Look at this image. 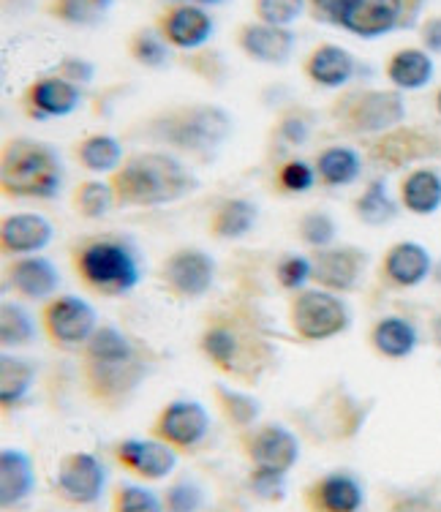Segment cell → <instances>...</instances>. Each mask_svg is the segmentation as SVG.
I'll use <instances>...</instances> for the list:
<instances>
[{"instance_id":"1","label":"cell","mask_w":441,"mask_h":512,"mask_svg":"<svg viewBox=\"0 0 441 512\" xmlns=\"http://www.w3.org/2000/svg\"><path fill=\"white\" fill-rule=\"evenodd\" d=\"M156 357L142 341L115 325H98L79 349V384L90 404L118 412L134 398L139 384L153 371Z\"/></svg>"},{"instance_id":"2","label":"cell","mask_w":441,"mask_h":512,"mask_svg":"<svg viewBox=\"0 0 441 512\" xmlns=\"http://www.w3.org/2000/svg\"><path fill=\"white\" fill-rule=\"evenodd\" d=\"M107 183L115 194V207H161L194 194V172L167 150L128 153Z\"/></svg>"},{"instance_id":"3","label":"cell","mask_w":441,"mask_h":512,"mask_svg":"<svg viewBox=\"0 0 441 512\" xmlns=\"http://www.w3.org/2000/svg\"><path fill=\"white\" fill-rule=\"evenodd\" d=\"M199 352L216 371L243 384H254L273 363V349L254 322L237 314L210 316L199 333Z\"/></svg>"},{"instance_id":"4","label":"cell","mask_w":441,"mask_h":512,"mask_svg":"<svg viewBox=\"0 0 441 512\" xmlns=\"http://www.w3.org/2000/svg\"><path fill=\"white\" fill-rule=\"evenodd\" d=\"M71 270L90 295L104 300L128 295L142 278L139 254L126 237L115 232L82 237L71 248Z\"/></svg>"},{"instance_id":"5","label":"cell","mask_w":441,"mask_h":512,"mask_svg":"<svg viewBox=\"0 0 441 512\" xmlns=\"http://www.w3.org/2000/svg\"><path fill=\"white\" fill-rule=\"evenodd\" d=\"M145 134L177 153L207 161L232 134V118L226 109L205 101L177 104L147 120Z\"/></svg>"},{"instance_id":"6","label":"cell","mask_w":441,"mask_h":512,"mask_svg":"<svg viewBox=\"0 0 441 512\" xmlns=\"http://www.w3.org/2000/svg\"><path fill=\"white\" fill-rule=\"evenodd\" d=\"M63 183V164L47 142L11 137L0 150V188L14 199H52Z\"/></svg>"},{"instance_id":"7","label":"cell","mask_w":441,"mask_h":512,"mask_svg":"<svg viewBox=\"0 0 441 512\" xmlns=\"http://www.w3.org/2000/svg\"><path fill=\"white\" fill-rule=\"evenodd\" d=\"M333 120L346 134H387L406 118L401 90H349L333 104Z\"/></svg>"},{"instance_id":"8","label":"cell","mask_w":441,"mask_h":512,"mask_svg":"<svg viewBox=\"0 0 441 512\" xmlns=\"http://www.w3.org/2000/svg\"><path fill=\"white\" fill-rule=\"evenodd\" d=\"M422 0H330L327 22L365 41L406 28Z\"/></svg>"},{"instance_id":"9","label":"cell","mask_w":441,"mask_h":512,"mask_svg":"<svg viewBox=\"0 0 441 512\" xmlns=\"http://www.w3.org/2000/svg\"><path fill=\"white\" fill-rule=\"evenodd\" d=\"M289 327L308 344H322L349 327V308L341 295L322 286H305L289 300Z\"/></svg>"},{"instance_id":"10","label":"cell","mask_w":441,"mask_h":512,"mask_svg":"<svg viewBox=\"0 0 441 512\" xmlns=\"http://www.w3.org/2000/svg\"><path fill=\"white\" fill-rule=\"evenodd\" d=\"M237 444L254 472L286 477L300 461V439L281 423H259L237 431Z\"/></svg>"},{"instance_id":"11","label":"cell","mask_w":441,"mask_h":512,"mask_svg":"<svg viewBox=\"0 0 441 512\" xmlns=\"http://www.w3.org/2000/svg\"><path fill=\"white\" fill-rule=\"evenodd\" d=\"M39 322L49 344L63 352H79L96 333L98 316L85 297L55 295L41 306Z\"/></svg>"},{"instance_id":"12","label":"cell","mask_w":441,"mask_h":512,"mask_svg":"<svg viewBox=\"0 0 441 512\" xmlns=\"http://www.w3.org/2000/svg\"><path fill=\"white\" fill-rule=\"evenodd\" d=\"M213 281H216V262L202 248H175L158 267L161 289L180 303L205 297Z\"/></svg>"},{"instance_id":"13","label":"cell","mask_w":441,"mask_h":512,"mask_svg":"<svg viewBox=\"0 0 441 512\" xmlns=\"http://www.w3.org/2000/svg\"><path fill=\"white\" fill-rule=\"evenodd\" d=\"M210 434V414L199 401L177 398L158 409L150 423V436L169 444L175 453H191Z\"/></svg>"},{"instance_id":"14","label":"cell","mask_w":441,"mask_h":512,"mask_svg":"<svg viewBox=\"0 0 441 512\" xmlns=\"http://www.w3.org/2000/svg\"><path fill=\"white\" fill-rule=\"evenodd\" d=\"M104 485H107V469L93 453L77 450V453H66L58 461L55 493L60 502L71 507H93L104 496Z\"/></svg>"},{"instance_id":"15","label":"cell","mask_w":441,"mask_h":512,"mask_svg":"<svg viewBox=\"0 0 441 512\" xmlns=\"http://www.w3.org/2000/svg\"><path fill=\"white\" fill-rule=\"evenodd\" d=\"M153 25L172 50H199L213 36V17L207 14L205 6H196L188 0H175L164 6L156 14Z\"/></svg>"},{"instance_id":"16","label":"cell","mask_w":441,"mask_h":512,"mask_svg":"<svg viewBox=\"0 0 441 512\" xmlns=\"http://www.w3.org/2000/svg\"><path fill=\"white\" fill-rule=\"evenodd\" d=\"M3 284L11 295L30 303H47L60 286V270L47 256H14L3 267Z\"/></svg>"},{"instance_id":"17","label":"cell","mask_w":441,"mask_h":512,"mask_svg":"<svg viewBox=\"0 0 441 512\" xmlns=\"http://www.w3.org/2000/svg\"><path fill=\"white\" fill-rule=\"evenodd\" d=\"M232 41L245 58L262 66H284L294 52L292 28H278V25H267L259 20L240 22Z\"/></svg>"},{"instance_id":"18","label":"cell","mask_w":441,"mask_h":512,"mask_svg":"<svg viewBox=\"0 0 441 512\" xmlns=\"http://www.w3.org/2000/svg\"><path fill=\"white\" fill-rule=\"evenodd\" d=\"M112 455L123 472L134 474L139 480L156 483L167 480L169 474L177 469V453L169 444L158 439H123L112 447Z\"/></svg>"},{"instance_id":"19","label":"cell","mask_w":441,"mask_h":512,"mask_svg":"<svg viewBox=\"0 0 441 512\" xmlns=\"http://www.w3.org/2000/svg\"><path fill=\"white\" fill-rule=\"evenodd\" d=\"M82 93L77 85H71L69 79L58 74H44L28 82V88L22 90L20 107L30 120H52L66 118L79 107Z\"/></svg>"},{"instance_id":"20","label":"cell","mask_w":441,"mask_h":512,"mask_svg":"<svg viewBox=\"0 0 441 512\" xmlns=\"http://www.w3.org/2000/svg\"><path fill=\"white\" fill-rule=\"evenodd\" d=\"M311 265H314L311 281H316V286L335 292V295H346L360 284L365 265H368V254L354 246L319 248L311 256Z\"/></svg>"},{"instance_id":"21","label":"cell","mask_w":441,"mask_h":512,"mask_svg":"<svg viewBox=\"0 0 441 512\" xmlns=\"http://www.w3.org/2000/svg\"><path fill=\"white\" fill-rule=\"evenodd\" d=\"M303 504L308 512H365V488L354 474L327 472L305 485Z\"/></svg>"},{"instance_id":"22","label":"cell","mask_w":441,"mask_h":512,"mask_svg":"<svg viewBox=\"0 0 441 512\" xmlns=\"http://www.w3.org/2000/svg\"><path fill=\"white\" fill-rule=\"evenodd\" d=\"M303 77L322 90H338L346 88L352 82L354 71H357V60L346 47L333 44V41H319L316 47L308 50V55L300 63Z\"/></svg>"},{"instance_id":"23","label":"cell","mask_w":441,"mask_h":512,"mask_svg":"<svg viewBox=\"0 0 441 512\" xmlns=\"http://www.w3.org/2000/svg\"><path fill=\"white\" fill-rule=\"evenodd\" d=\"M52 240V224L39 213H14L0 221V251L6 259L39 254Z\"/></svg>"},{"instance_id":"24","label":"cell","mask_w":441,"mask_h":512,"mask_svg":"<svg viewBox=\"0 0 441 512\" xmlns=\"http://www.w3.org/2000/svg\"><path fill=\"white\" fill-rule=\"evenodd\" d=\"M382 281L395 289H414L431 273V254L420 243H395L382 256Z\"/></svg>"},{"instance_id":"25","label":"cell","mask_w":441,"mask_h":512,"mask_svg":"<svg viewBox=\"0 0 441 512\" xmlns=\"http://www.w3.org/2000/svg\"><path fill=\"white\" fill-rule=\"evenodd\" d=\"M436 74L431 52L422 47H401L395 50L384 63V77L392 85V90H422Z\"/></svg>"},{"instance_id":"26","label":"cell","mask_w":441,"mask_h":512,"mask_svg":"<svg viewBox=\"0 0 441 512\" xmlns=\"http://www.w3.org/2000/svg\"><path fill=\"white\" fill-rule=\"evenodd\" d=\"M36 485V472L30 455L20 447H3L0 450V504L11 510L28 499Z\"/></svg>"},{"instance_id":"27","label":"cell","mask_w":441,"mask_h":512,"mask_svg":"<svg viewBox=\"0 0 441 512\" xmlns=\"http://www.w3.org/2000/svg\"><path fill=\"white\" fill-rule=\"evenodd\" d=\"M259 221V207L245 197L221 199L207 218V232L213 240H243Z\"/></svg>"},{"instance_id":"28","label":"cell","mask_w":441,"mask_h":512,"mask_svg":"<svg viewBox=\"0 0 441 512\" xmlns=\"http://www.w3.org/2000/svg\"><path fill=\"white\" fill-rule=\"evenodd\" d=\"M417 327L403 316H382L368 333V344L384 360H403L417 349Z\"/></svg>"},{"instance_id":"29","label":"cell","mask_w":441,"mask_h":512,"mask_svg":"<svg viewBox=\"0 0 441 512\" xmlns=\"http://www.w3.org/2000/svg\"><path fill=\"white\" fill-rule=\"evenodd\" d=\"M401 205L414 216H433L441 207V175L431 167L412 169L401 180Z\"/></svg>"},{"instance_id":"30","label":"cell","mask_w":441,"mask_h":512,"mask_svg":"<svg viewBox=\"0 0 441 512\" xmlns=\"http://www.w3.org/2000/svg\"><path fill=\"white\" fill-rule=\"evenodd\" d=\"M71 156H74L79 167L88 169V172H98V175L115 172L120 167V161L126 158L123 156V145L109 134H85V137L74 142Z\"/></svg>"},{"instance_id":"31","label":"cell","mask_w":441,"mask_h":512,"mask_svg":"<svg viewBox=\"0 0 441 512\" xmlns=\"http://www.w3.org/2000/svg\"><path fill=\"white\" fill-rule=\"evenodd\" d=\"M36 363L17 355L0 357V406L3 412H11L25 404L30 387L36 382Z\"/></svg>"},{"instance_id":"32","label":"cell","mask_w":441,"mask_h":512,"mask_svg":"<svg viewBox=\"0 0 441 512\" xmlns=\"http://www.w3.org/2000/svg\"><path fill=\"white\" fill-rule=\"evenodd\" d=\"M316 178L327 188H341L352 186L354 180L360 178L363 172V161L360 153L352 148H343V145H330L316 156Z\"/></svg>"},{"instance_id":"33","label":"cell","mask_w":441,"mask_h":512,"mask_svg":"<svg viewBox=\"0 0 441 512\" xmlns=\"http://www.w3.org/2000/svg\"><path fill=\"white\" fill-rule=\"evenodd\" d=\"M115 0H47L44 14L49 20L71 28H90L104 20Z\"/></svg>"},{"instance_id":"34","label":"cell","mask_w":441,"mask_h":512,"mask_svg":"<svg viewBox=\"0 0 441 512\" xmlns=\"http://www.w3.org/2000/svg\"><path fill=\"white\" fill-rule=\"evenodd\" d=\"M169 47L167 41L161 39L156 25H139L128 33L126 39V55L142 69H164L169 63Z\"/></svg>"},{"instance_id":"35","label":"cell","mask_w":441,"mask_h":512,"mask_svg":"<svg viewBox=\"0 0 441 512\" xmlns=\"http://www.w3.org/2000/svg\"><path fill=\"white\" fill-rule=\"evenodd\" d=\"M213 401H216L218 412L224 414V420L235 431H245L256 425L259 417V401L254 395L243 393L237 387H226V384H213Z\"/></svg>"},{"instance_id":"36","label":"cell","mask_w":441,"mask_h":512,"mask_svg":"<svg viewBox=\"0 0 441 512\" xmlns=\"http://www.w3.org/2000/svg\"><path fill=\"white\" fill-rule=\"evenodd\" d=\"M71 207L79 218L85 221H98L115 207V194L109 188L107 180H82L71 191Z\"/></svg>"},{"instance_id":"37","label":"cell","mask_w":441,"mask_h":512,"mask_svg":"<svg viewBox=\"0 0 441 512\" xmlns=\"http://www.w3.org/2000/svg\"><path fill=\"white\" fill-rule=\"evenodd\" d=\"M398 213V207L387 194L384 180H371L360 197L354 199V216L360 218L368 227H384L390 224L392 218Z\"/></svg>"},{"instance_id":"38","label":"cell","mask_w":441,"mask_h":512,"mask_svg":"<svg viewBox=\"0 0 441 512\" xmlns=\"http://www.w3.org/2000/svg\"><path fill=\"white\" fill-rule=\"evenodd\" d=\"M36 338V325L33 316L20 306L3 300L0 306V344L3 349H20V346H30Z\"/></svg>"},{"instance_id":"39","label":"cell","mask_w":441,"mask_h":512,"mask_svg":"<svg viewBox=\"0 0 441 512\" xmlns=\"http://www.w3.org/2000/svg\"><path fill=\"white\" fill-rule=\"evenodd\" d=\"M373 148H376V156L382 158V161L398 167V164H406V161H412L420 153H425L428 150V139H422L417 131L395 128V131H387V137L382 142H376Z\"/></svg>"},{"instance_id":"40","label":"cell","mask_w":441,"mask_h":512,"mask_svg":"<svg viewBox=\"0 0 441 512\" xmlns=\"http://www.w3.org/2000/svg\"><path fill=\"white\" fill-rule=\"evenodd\" d=\"M335 235H338V224L324 210H305L303 216L297 218V237L316 251L335 246Z\"/></svg>"},{"instance_id":"41","label":"cell","mask_w":441,"mask_h":512,"mask_svg":"<svg viewBox=\"0 0 441 512\" xmlns=\"http://www.w3.org/2000/svg\"><path fill=\"white\" fill-rule=\"evenodd\" d=\"M319 183L316 167H311L303 158H286L284 164L275 167V188L281 194H305Z\"/></svg>"},{"instance_id":"42","label":"cell","mask_w":441,"mask_h":512,"mask_svg":"<svg viewBox=\"0 0 441 512\" xmlns=\"http://www.w3.org/2000/svg\"><path fill=\"white\" fill-rule=\"evenodd\" d=\"M305 11H308L305 0H251L254 20L278 25V28H292Z\"/></svg>"},{"instance_id":"43","label":"cell","mask_w":441,"mask_h":512,"mask_svg":"<svg viewBox=\"0 0 441 512\" xmlns=\"http://www.w3.org/2000/svg\"><path fill=\"white\" fill-rule=\"evenodd\" d=\"M109 512H164V502L158 493L147 491L142 485L123 483L112 493Z\"/></svg>"},{"instance_id":"44","label":"cell","mask_w":441,"mask_h":512,"mask_svg":"<svg viewBox=\"0 0 441 512\" xmlns=\"http://www.w3.org/2000/svg\"><path fill=\"white\" fill-rule=\"evenodd\" d=\"M161 502H164V512H199L205 504V491L194 480L180 477L161 493Z\"/></svg>"},{"instance_id":"45","label":"cell","mask_w":441,"mask_h":512,"mask_svg":"<svg viewBox=\"0 0 441 512\" xmlns=\"http://www.w3.org/2000/svg\"><path fill=\"white\" fill-rule=\"evenodd\" d=\"M311 126H314V123H311V115H308L305 109L289 107L275 118L273 131L281 142H286V145H292L294 148V145H305V142H308V137H311Z\"/></svg>"},{"instance_id":"46","label":"cell","mask_w":441,"mask_h":512,"mask_svg":"<svg viewBox=\"0 0 441 512\" xmlns=\"http://www.w3.org/2000/svg\"><path fill=\"white\" fill-rule=\"evenodd\" d=\"M314 276V265H311V259L303 254H286L278 259V265H275V278H278V284L284 286L286 292H300L305 289V284L311 281Z\"/></svg>"},{"instance_id":"47","label":"cell","mask_w":441,"mask_h":512,"mask_svg":"<svg viewBox=\"0 0 441 512\" xmlns=\"http://www.w3.org/2000/svg\"><path fill=\"white\" fill-rule=\"evenodd\" d=\"M52 74H58V77L69 79L71 85H88L96 77V66L85 58H77V55H66V58L58 60V66L52 69Z\"/></svg>"},{"instance_id":"48","label":"cell","mask_w":441,"mask_h":512,"mask_svg":"<svg viewBox=\"0 0 441 512\" xmlns=\"http://www.w3.org/2000/svg\"><path fill=\"white\" fill-rule=\"evenodd\" d=\"M420 41H422V50H428L431 55H441V14H436V17H425V20H422Z\"/></svg>"},{"instance_id":"49","label":"cell","mask_w":441,"mask_h":512,"mask_svg":"<svg viewBox=\"0 0 441 512\" xmlns=\"http://www.w3.org/2000/svg\"><path fill=\"white\" fill-rule=\"evenodd\" d=\"M305 6L311 11L316 22H327V11H330V0H305Z\"/></svg>"},{"instance_id":"50","label":"cell","mask_w":441,"mask_h":512,"mask_svg":"<svg viewBox=\"0 0 441 512\" xmlns=\"http://www.w3.org/2000/svg\"><path fill=\"white\" fill-rule=\"evenodd\" d=\"M433 338H436V344L441 346V316L433 322Z\"/></svg>"},{"instance_id":"51","label":"cell","mask_w":441,"mask_h":512,"mask_svg":"<svg viewBox=\"0 0 441 512\" xmlns=\"http://www.w3.org/2000/svg\"><path fill=\"white\" fill-rule=\"evenodd\" d=\"M188 3H196V6H218V3H224V0H188Z\"/></svg>"},{"instance_id":"52","label":"cell","mask_w":441,"mask_h":512,"mask_svg":"<svg viewBox=\"0 0 441 512\" xmlns=\"http://www.w3.org/2000/svg\"><path fill=\"white\" fill-rule=\"evenodd\" d=\"M433 104H436V112L441 115V88L436 90V96H433Z\"/></svg>"}]
</instances>
